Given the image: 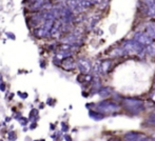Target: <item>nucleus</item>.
Here are the masks:
<instances>
[{
  "label": "nucleus",
  "mask_w": 155,
  "mask_h": 141,
  "mask_svg": "<svg viewBox=\"0 0 155 141\" xmlns=\"http://www.w3.org/2000/svg\"><path fill=\"white\" fill-rule=\"evenodd\" d=\"M152 100H153L154 102H155V94L153 95V96H152Z\"/></svg>",
  "instance_id": "nucleus-18"
},
{
  "label": "nucleus",
  "mask_w": 155,
  "mask_h": 141,
  "mask_svg": "<svg viewBox=\"0 0 155 141\" xmlns=\"http://www.w3.org/2000/svg\"><path fill=\"white\" fill-rule=\"evenodd\" d=\"M153 139H154V140H155V134H154V138H153Z\"/></svg>",
  "instance_id": "nucleus-19"
},
{
  "label": "nucleus",
  "mask_w": 155,
  "mask_h": 141,
  "mask_svg": "<svg viewBox=\"0 0 155 141\" xmlns=\"http://www.w3.org/2000/svg\"><path fill=\"white\" fill-rule=\"evenodd\" d=\"M111 94H112V91H111L110 88H100L99 90H98V95H99L100 97H102V98H107V97H109Z\"/></svg>",
  "instance_id": "nucleus-10"
},
{
  "label": "nucleus",
  "mask_w": 155,
  "mask_h": 141,
  "mask_svg": "<svg viewBox=\"0 0 155 141\" xmlns=\"http://www.w3.org/2000/svg\"><path fill=\"white\" fill-rule=\"evenodd\" d=\"M146 51H147V53L149 54V55L155 56V43L153 42L150 45H148V46L146 47Z\"/></svg>",
  "instance_id": "nucleus-14"
},
{
  "label": "nucleus",
  "mask_w": 155,
  "mask_h": 141,
  "mask_svg": "<svg viewBox=\"0 0 155 141\" xmlns=\"http://www.w3.org/2000/svg\"><path fill=\"white\" fill-rule=\"evenodd\" d=\"M145 3L149 4V5H148L147 15L149 17H154L155 16V1H145Z\"/></svg>",
  "instance_id": "nucleus-8"
},
{
  "label": "nucleus",
  "mask_w": 155,
  "mask_h": 141,
  "mask_svg": "<svg viewBox=\"0 0 155 141\" xmlns=\"http://www.w3.org/2000/svg\"><path fill=\"white\" fill-rule=\"evenodd\" d=\"M97 108L102 113H113L115 111L119 110V105L117 103L110 100H104L98 103Z\"/></svg>",
  "instance_id": "nucleus-3"
},
{
  "label": "nucleus",
  "mask_w": 155,
  "mask_h": 141,
  "mask_svg": "<svg viewBox=\"0 0 155 141\" xmlns=\"http://www.w3.org/2000/svg\"><path fill=\"white\" fill-rule=\"evenodd\" d=\"M140 141H155L153 138H148V137H143Z\"/></svg>",
  "instance_id": "nucleus-17"
},
{
  "label": "nucleus",
  "mask_w": 155,
  "mask_h": 141,
  "mask_svg": "<svg viewBox=\"0 0 155 141\" xmlns=\"http://www.w3.org/2000/svg\"><path fill=\"white\" fill-rule=\"evenodd\" d=\"M134 40L137 41V42H138L139 44L143 45H143H147V46H148V45H150L151 43H153V40H152V39L150 38L147 34L143 33V32H138V33L135 34Z\"/></svg>",
  "instance_id": "nucleus-4"
},
{
  "label": "nucleus",
  "mask_w": 155,
  "mask_h": 141,
  "mask_svg": "<svg viewBox=\"0 0 155 141\" xmlns=\"http://www.w3.org/2000/svg\"><path fill=\"white\" fill-rule=\"evenodd\" d=\"M111 55H115L116 57H119V56H124V51L123 49H116L111 53Z\"/></svg>",
  "instance_id": "nucleus-15"
},
{
  "label": "nucleus",
  "mask_w": 155,
  "mask_h": 141,
  "mask_svg": "<svg viewBox=\"0 0 155 141\" xmlns=\"http://www.w3.org/2000/svg\"><path fill=\"white\" fill-rule=\"evenodd\" d=\"M62 68L67 71H71L75 68V64H74V61H73V58L72 57H67L63 59L62 63H61Z\"/></svg>",
  "instance_id": "nucleus-7"
},
{
  "label": "nucleus",
  "mask_w": 155,
  "mask_h": 141,
  "mask_svg": "<svg viewBox=\"0 0 155 141\" xmlns=\"http://www.w3.org/2000/svg\"><path fill=\"white\" fill-rule=\"evenodd\" d=\"M143 137V134L137 133V132H128L124 135V141H140Z\"/></svg>",
  "instance_id": "nucleus-5"
},
{
  "label": "nucleus",
  "mask_w": 155,
  "mask_h": 141,
  "mask_svg": "<svg viewBox=\"0 0 155 141\" xmlns=\"http://www.w3.org/2000/svg\"><path fill=\"white\" fill-rule=\"evenodd\" d=\"M111 64H112V61H111L110 59H108V60H104V61L101 62V64H100V71H101L104 74H106L107 72H108L109 70H110Z\"/></svg>",
  "instance_id": "nucleus-9"
},
{
  "label": "nucleus",
  "mask_w": 155,
  "mask_h": 141,
  "mask_svg": "<svg viewBox=\"0 0 155 141\" xmlns=\"http://www.w3.org/2000/svg\"><path fill=\"white\" fill-rule=\"evenodd\" d=\"M123 103L124 107L132 114H137V113L141 112L145 108L143 106V101L140 99H135V98H126L123 100Z\"/></svg>",
  "instance_id": "nucleus-1"
},
{
  "label": "nucleus",
  "mask_w": 155,
  "mask_h": 141,
  "mask_svg": "<svg viewBox=\"0 0 155 141\" xmlns=\"http://www.w3.org/2000/svg\"><path fill=\"white\" fill-rule=\"evenodd\" d=\"M147 122L149 123V124L154 125V127H155V114L151 115V116H150L149 118L147 119Z\"/></svg>",
  "instance_id": "nucleus-16"
},
{
  "label": "nucleus",
  "mask_w": 155,
  "mask_h": 141,
  "mask_svg": "<svg viewBox=\"0 0 155 141\" xmlns=\"http://www.w3.org/2000/svg\"><path fill=\"white\" fill-rule=\"evenodd\" d=\"M98 20H99V16H97V15H92V16L90 17V19H89V27H90V29L94 27V25L98 22Z\"/></svg>",
  "instance_id": "nucleus-12"
},
{
  "label": "nucleus",
  "mask_w": 155,
  "mask_h": 141,
  "mask_svg": "<svg viewBox=\"0 0 155 141\" xmlns=\"http://www.w3.org/2000/svg\"><path fill=\"white\" fill-rule=\"evenodd\" d=\"M77 66H78V69L80 70V72H81L82 74H84V75L90 73L91 69H92L90 61L87 59H79L77 62Z\"/></svg>",
  "instance_id": "nucleus-6"
},
{
  "label": "nucleus",
  "mask_w": 155,
  "mask_h": 141,
  "mask_svg": "<svg viewBox=\"0 0 155 141\" xmlns=\"http://www.w3.org/2000/svg\"><path fill=\"white\" fill-rule=\"evenodd\" d=\"M89 115H90L91 118L95 119V120H101L102 118H104V115L101 114V113H98V112H93V111H91L90 113H89Z\"/></svg>",
  "instance_id": "nucleus-13"
},
{
  "label": "nucleus",
  "mask_w": 155,
  "mask_h": 141,
  "mask_svg": "<svg viewBox=\"0 0 155 141\" xmlns=\"http://www.w3.org/2000/svg\"><path fill=\"white\" fill-rule=\"evenodd\" d=\"M147 34L148 36L150 37V38L153 40L155 39V23H151V24H149L147 27Z\"/></svg>",
  "instance_id": "nucleus-11"
},
{
  "label": "nucleus",
  "mask_w": 155,
  "mask_h": 141,
  "mask_svg": "<svg viewBox=\"0 0 155 141\" xmlns=\"http://www.w3.org/2000/svg\"><path fill=\"white\" fill-rule=\"evenodd\" d=\"M123 51H124V55H128V56L138 55V54H140L143 51V46L133 39V40H128L124 42L123 46Z\"/></svg>",
  "instance_id": "nucleus-2"
}]
</instances>
